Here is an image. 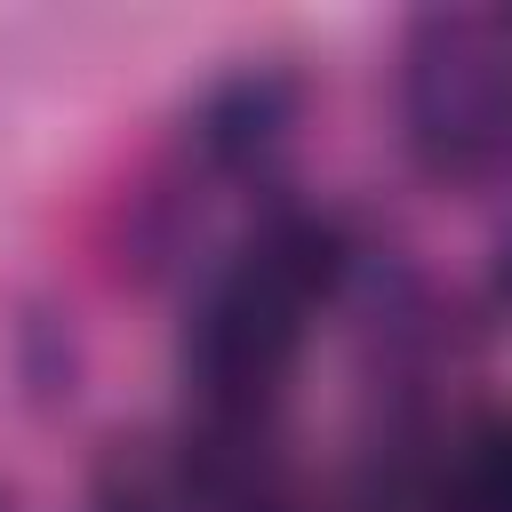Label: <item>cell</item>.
<instances>
[{"label": "cell", "instance_id": "1", "mask_svg": "<svg viewBox=\"0 0 512 512\" xmlns=\"http://www.w3.org/2000/svg\"><path fill=\"white\" fill-rule=\"evenodd\" d=\"M360 240L336 208H272L192 296L176 336L184 416L280 424L312 320L352 288Z\"/></svg>", "mask_w": 512, "mask_h": 512}, {"label": "cell", "instance_id": "2", "mask_svg": "<svg viewBox=\"0 0 512 512\" xmlns=\"http://www.w3.org/2000/svg\"><path fill=\"white\" fill-rule=\"evenodd\" d=\"M392 120L432 184L512 176V8H416L392 40Z\"/></svg>", "mask_w": 512, "mask_h": 512}, {"label": "cell", "instance_id": "3", "mask_svg": "<svg viewBox=\"0 0 512 512\" xmlns=\"http://www.w3.org/2000/svg\"><path fill=\"white\" fill-rule=\"evenodd\" d=\"M296 112H304V80L264 56V64H240V72H224V80L200 88L184 144H192V160L208 176H264L288 152Z\"/></svg>", "mask_w": 512, "mask_h": 512}, {"label": "cell", "instance_id": "4", "mask_svg": "<svg viewBox=\"0 0 512 512\" xmlns=\"http://www.w3.org/2000/svg\"><path fill=\"white\" fill-rule=\"evenodd\" d=\"M416 496L424 512H512V416L432 432L416 464Z\"/></svg>", "mask_w": 512, "mask_h": 512}, {"label": "cell", "instance_id": "5", "mask_svg": "<svg viewBox=\"0 0 512 512\" xmlns=\"http://www.w3.org/2000/svg\"><path fill=\"white\" fill-rule=\"evenodd\" d=\"M88 512H176V496H168V480H160V456H144V464H112V472L96 480Z\"/></svg>", "mask_w": 512, "mask_h": 512}, {"label": "cell", "instance_id": "6", "mask_svg": "<svg viewBox=\"0 0 512 512\" xmlns=\"http://www.w3.org/2000/svg\"><path fill=\"white\" fill-rule=\"evenodd\" d=\"M488 296L512 312V232H504V240H496V256H488Z\"/></svg>", "mask_w": 512, "mask_h": 512}, {"label": "cell", "instance_id": "7", "mask_svg": "<svg viewBox=\"0 0 512 512\" xmlns=\"http://www.w3.org/2000/svg\"><path fill=\"white\" fill-rule=\"evenodd\" d=\"M352 512H384V504H352Z\"/></svg>", "mask_w": 512, "mask_h": 512}]
</instances>
